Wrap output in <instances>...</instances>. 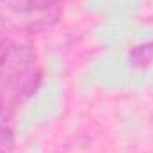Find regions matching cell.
Wrapping results in <instances>:
<instances>
[{"label": "cell", "mask_w": 153, "mask_h": 153, "mask_svg": "<svg viewBox=\"0 0 153 153\" xmlns=\"http://www.w3.org/2000/svg\"><path fill=\"white\" fill-rule=\"evenodd\" d=\"M41 82L36 52L27 45H0V111L16 107L32 96Z\"/></svg>", "instance_id": "cell-1"}, {"label": "cell", "mask_w": 153, "mask_h": 153, "mask_svg": "<svg viewBox=\"0 0 153 153\" xmlns=\"http://www.w3.org/2000/svg\"><path fill=\"white\" fill-rule=\"evenodd\" d=\"M59 0H7L11 11L18 14H43L57 5Z\"/></svg>", "instance_id": "cell-2"}, {"label": "cell", "mask_w": 153, "mask_h": 153, "mask_svg": "<svg viewBox=\"0 0 153 153\" xmlns=\"http://www.w3.org/2000/svg\"><path fill=\"white\" fill-rule=\"evenodd\" d=\"M153 61V43H144L134 46L130 52V62L135 68H146Z\"/></svg>", "instance_id": "cell-3"}, {"label": "cell", "mask_w": 153, "mask_h": 153, "mask_svg": "<svg viewBox=\"0 0 153 153\" xmlns=\"http://www.w3.org/2000/svg\"><path fill=\"white\" fill-rule=\"evenodd\" d=\"M14 146V135L13 130L5 125L0 126V153H11Z\"/></svg>", "instance_id": "cell-4"}, {"label": "cell", "mask_w": 153, "mask_h": 153, "mask_svg": "<svg viewBox=\"0 0 153 153\" xmlns=\"http://www.w3.org/2000/svg\"><path fill=\"white\" fill-rule=\"evenodd\" d=\"M13 29H14V25L11 23V20L0 16V45H4V43L9 41V34H11Z\"/></svg>", "instance_id": "cell-5"}]
</instances>
